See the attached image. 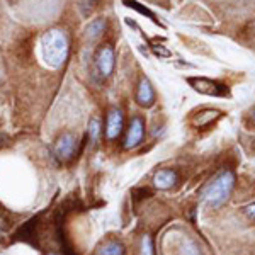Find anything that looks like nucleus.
I'll return each mask as SVG.
<instances>
[{
  "mask_svg": "<svg viewBox=\"0 0 255 255\" xmlns=\"http://www.w3.org/2000/svg\"><path fill=\"white\" fill-rule=\"evenodd\" d=\"M41 51L43 60L51 68H58L65 63L68 56V41L61 31H48L41 38Z\"/></svg>",
  "mask_w": 255,
  "mask_h": 255,
  "instance_id": "f257e3e1",
  "label": "nucleus"
},
{
  "mask_svg": "<svg viewBox=\"0 0 255 255\" xmlns=\"http://www.w3.org/2000/svg\"><path fill=\"white\" fill-rule=\"evenodd\" d=\"M233 186H235V177H233L232 172H223L213 180L211 184L206 187L204 191V199L208 201L211 206H221L228 196L232 194Z\"/></svg>",
  "mask_w": 255,
  "mask_h": 255,
  "instance_id": "f03ea898",
  "label": "nucleus"
},
{
  "mask_svg": "<svg viewBox=\"0 0 255 255\" xmlns=\"http://www.w3.org/2000/svg\"><path fill=\"white\" fill-rule=\"evenodd\" d=\"M79 150H80L79 139L72 133L61 134L55 143V155L60 160H63V162H70L72 158H75Z\"/></svg>",
  "mask_w": 255,
  "mask_h": 255,
  "instance_id": "7ed1b4c3",
  "label": "nucleus"
},
{
  "mask_svg": "<svg viewBox=\"0 0 255 255\" xmlns=\"http://www.w3.org/2000/svg\"><path fill=\"white\" fill-rule=\"evenodd\" d=\"M189 84L192 85V89L196 90V92H201L204 94V96H226L228 94V90H226L225 85L218 84L215 80H209V79H203V77H197V79H187Z\"/></svg>",
  "mask_w": 255,
  "mask_h": 255,
  "instance_id": "20e7f679",
  "label": "nucleus"
},
{
  "mask_svg": "<svg viewBox=\"0 0 255 255\" xmlns=\"http://www.w3.org/2000/svg\"><path fill=\"white\" fill-rule=\"evenodd\" d=\"M96 68L101 77H109L114 70V51L109 44L102 46L96 55Z\"/></svg>",
  "mask_w": 255,
  "mask_h": 255,
  "instance_id": "39448f33",
  "label": "nucleus"
},
{
  "mask_svg": "<svg viewBox=\"0 0 255 255\" xmlns=\"http://www.w3.org/2000/svg\"><path fill=\"white\" fill-rule=\"evenodd\" d=\"M143 134H145V125H143V119L141 118H133L129 125V129H128L126 134V141L125 146L126 148H134L141 143Z\"/></svg>",
  "mask_w": 255,
  "mask_h": 255,
  "instance_id": "423d86ee",
  "label": "nucleus"
},
{
  "mask_svg": "<svg viewBox=\"0 0 255 255\" xmlns=\"http://www.w3.org/2000/svg\"><path fill=\"white\" fill-rule=\"evenodd\" d=\"M121 131H123V113L119 109L109 111L108 123H106V136L109 139H114L119 136Z\"/></svg>",
  "mask_w": 255,
  "mask_h": 255,
  "instance_id": "0eeeda50",
  "label": "nucleus"
},
{
  "mask_svg": "<svg viewBox=\"0 0 255 255\" xmlns=\"http://www.w3.org/2000/svg\"><path fill=\"white\" fill-rule=\"evenodd\" d=\"M136 101L139 106H143V108H150V106L153 104L155 90L146 79H141V82H139L138 92H136Z\"/></svg>",
  "mask_w": 255,
  "mask_h": 255,
  "instance_id": "6e6552de",
  "label": "nucleus"
},
{
  "mask_svg": "<svg viewBox=\"0 0 255 255\" xmlns=\"http://www.w3.org/2000/svg\"><path fill=\"white\" fill-rule=\"evenodd\" d=\"M218 118H221V113L216 109H206V111H201L199 114H196L194 119H192V125L196 128H206L211 123H215Z\"/></svg>",
  "mask_w": 255,
  "mask_h": 255,
  "instance_id": "1a4fd4ad",
  "label": "nucleus"
},
{
  "mask_svg": "<svg viewBox=\"0 0 255 255\" xmlns=\"http://www.w3.org/2000/svg\"><path fill=\"white\" fill-rule=\"evenodd\" d=\"M177 175L174 170H160L153 177V184L158 189H170L175 184Z\"/></svg>",
  "mask_w": 255,
  "mask_h": 255,
  "instance_id": "9d476101",
  "label": "nucleus"
},
{
  "mask_svg": "<svg viewBox=\"0 0 255 255\" xmlns=\"http://www.w3.org/2000/svg\"><path fill=\"white\" fill-rule=\"evenodd\" d=\"M106 27H108L106 19H94L87 26V29H85V36L89 39H97L99 36H102V32H106Z\"/></svg>",
  "mask_w": 255,
  "mask_h": 255,
  "instance_id": "9b49d317",
  "label": "nucleus"
},
{
  "mask_svg": "<svg viewBox=\"0 0 255 255\" xmlns=\"http://www.w3.org/2000/svg\"><path fill=\"white\" fill-rule=\"evenodd\" d=\"M99 255H125V247L118 242H108L106 245L101 247Z\"/></svg>",
  "mask_w": 255,
  "mask_h": 255,
  "instance_id": "f8f14e48",
  "label": "nucleus"
},
{
  "mask_svg": "<svg viewBox=\"0 0 255 255\" xmlns=\"http://www.w3.org/2000/svg\"><path fill=\"white\" fill-rule=\"evenodd\" d=\"M99 0H79V7L84 15H90V12L96 9Z\"/></svg>",
  "mask_w": 255,
  "mask_h": 255,
  "instance_id": "ddd939ff",
  "label": "nucleus"
},
{
  "mask_svg": "<svg viewBox=\"0 0 255 255\" xmlns=\"http://www.w3.org/2000/svg\"><path fill=\"white\" fill-rule=\"evenodd\" d=\"M99 129H101V125H99L97 119H92L89 125V134H90V139L92 141H96L97 136H99Z\"/></svg>",
  "mask_w": 255,
  "mask_h": 255,
  "instance_id": "4468645a",
  "label": "nucleus"
},
{
  "mask_svg": "<svg viewBox=\"0 0 255 255\" xmlns=\"http://www.w3.org/2000/svg\"><path fill=\"white\" fill-rule=\"evenodd\" d=\"M125 3H128V7H131V9H136V10L141 12V14L150 15L151 19H155V15L151 14L150 10H148V9H143V7H139V3H138V2H134V0H125Z\"/></svg>",
  "mask_w": 255,
  "mask_h": 255,
  "instance_id": "2eb2a0df",
  "label": "nucleus"
},
{
  "mask_svg": "<svg viewBox=\"0 0 255 255\" xmlns=\"http://www.w3.org/2000/svg\"><path fill=\"white\" fill-rule=\"evenodd\" d=\"M153 51H155V55H158V56H165V58L167 56H170V51L165 49L163 46H160V44L158 46H153Z\"/></svg>",
  "mask_w": 255,
  "mask_h": 255,
  "instance_id": "dca6fc26",
  "label": "nucleus"
},
{
  "mask_svg": "<svg viewBox=\"0 0 255 255\" xmlns=\"http://www.w3.org/2000/svg\"><path fill=\"white\" fill-rule=\"evenodd\" d=\"M143 255H151V244L148 238H145V242H143Z\"/></svg>",
  "mask_w": 255,
  "mask_h": 255,
  "instance_id": "f3484780",
  "label": "nucleus"
},
{
  "mask_svg": "<svg viewBox=\"0 0 255 255\" xmlns=\"http://www.w3.org/2000/svg\"><path fill=\"white\" fill-rule=\"evenodd\" d=\"M245 215L250 218V220H255V204L254 206H249L245 209Z\"/></svg>",
  "mask_w": 255,
  "mask_h": 255,
  "instance_id": "a211bd4d",
  "label": "nucleus"
},
{
  "mask_svg": "<svg viewBox=\"0 0 255 255\" xmlns=\"http://www.w3.org/2000/svg\"><path fill=\"white\" fill-rule=\"evenodd\" d=\"M249 121H250V125L255 126V109L249 114Z\"/></svg>",
  "mask_w": 255,
  "mask_h": 255,
  "instance_id": "6ab92c4d",
  "label": "nucleus"
},
{
  "mask_svg": "<svg viewBox=\"0 0 255 255\" xmlns=\"http://www.w3.org/2000/svg\"><path fill=\"white\" fill-rule=\"evenodd\" d=\"M48 255H60V254H56V252H51V254H48Z\"/></svg>",
  "mask_w": 255,
  "mask_h": 255,
  "instance_id": "aec40b11",
  "label": "nucleus"
}]
</instances>
